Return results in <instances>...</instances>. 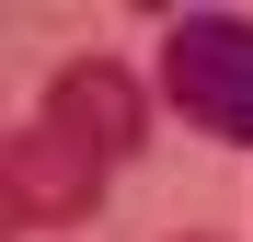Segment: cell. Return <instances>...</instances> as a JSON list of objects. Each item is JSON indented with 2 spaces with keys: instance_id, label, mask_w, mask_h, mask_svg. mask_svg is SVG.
Segmentation results:
<instances>
[{
  "instance_id": "4",
  "label": "cell",
  "mask_w": 253,
  "mask_h": 242,
  "mask_svg": "<svg viewBox=\"0 0 253 242\" xmlns=\"http://www.w3.org/2000/svg\"><path fill=\"white\" fill-rule=\"evenodd\" d=\"M173 242H219V231H173Z\"/></svg>"
},
{
  "instance_id": "1",
  "label": "cell",
  "mask_w": 253,
  "mask_h": 242,
  "mask_svg": "<svg viewBox=\"0 0 253 242\" xmlns=\"http://www.w3.org/2000/svg\"><path fill=\"white\" fill-rule=\"evenodd\" d=\"M161 104L196 139L253 150V12H173L161 23Z\"/></svg>"
},
{
  "instance_id": "2",
  "label": "cell",
  "mask_w": 253,
  "mask_h": 242,
  "mask_svg": "<svg viewBox=\"0 0 253 242\" xmlns=\"http://www.w3.org/2000/svg\"><path fill=\"white\" fill-rule=\"evenodd\" d=\"M104 173H115V161H104L92 139H69L58 115H35V127H12V161H0V185H12V219H23V231L92 219V208H104Z\"/></svg>"
},
{
  "instance_id": "3",
  "label": "cell",
  "mask_w": 253,
  "mask_h": 242,
  "mask_svg": "<svg viewBox=\"0 0 253 242\" xmlns=\"http://www.w3.org/2000/svg\"><path fill=\"white\" fill-rule=\"evenodd\" d=\"M46 115H58L69 139H92L104 161H138L150 150V104H138V81H126L115 58H69L46 81Z\"/></svg>"
}]
</instances>
